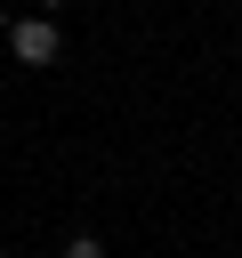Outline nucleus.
Instances as JSON below:
<instances>
[{
    "label": "nucleus",
    "mask_w": 242,
    "mask_h": 258,
    "mask_svg": "<svg viewBox=\"0 0 242 258\" xmlns=\"http://www.w3.org/2000/svg\"><path fill=\"white\" fill-rule=\"evenodd\" d=\"M8 48H16V64H56V56H65V32H56L48 16H16V24H8Z\"/></svg>",
    "instance_id": "obj_1"
},
{
    "label": "nucleus",
    "mask_w": 242,
    "mask_h": 258,
    "mask_svg": "<svg viewBox=\"0 0 242 258\" xmlns=\"http://www.w3.org/2000/svg\"><path fill=\"white\" fill-rule=\"evenodd\" d=\"M65 258H105V242H97V234H73V242H65Z\"/></svg>",
    "instance_id": "obj_2"
},
{
    "label": "nucleus",
    "mask_w": 242,
    "mask_h": 258,
    "mask_svg": "<svg viewBox=\"0 0 242 258\" xmlns=\"http://www.w3.org/2000/svg\"><path fill=\"white\" fill-rule=\"evenodd\" d=\"M0 258H16V250H0Z\"/></svg>",
    "instance_id": "obj_3"
}]
</instances>
